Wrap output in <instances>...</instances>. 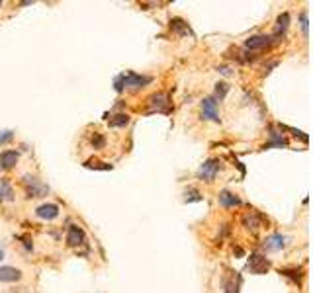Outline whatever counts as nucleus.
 <instances>
[{
    "label": "nucleus",
    "instance_id": "1",
    "mask_svg": "<svg viewBox=\"0 0 313 293\" xmlns=\"http://www.w3.org/2000/svg\"><path fill=\"white\" fill-rule=\"evenodd\" d=\"M219 170H221V161L219 159H208L198 168V178L202 182H213Z\"/></svg>",
    "mask_w": 313,
    "mask_h": 293
},
{
    "label": "nucleus",
    "instance_id": "2",
    "mask_svg": "<svg viewBox=\"0 0 313 293\" xmlns=\"http://www.w3.org/2000/svg\"><path fill=\"white\" fill-rule=\"evenodd\" d=\"M153 82L151 76H145V74H137L133 71L123 74V88H131V90H139V88L147 86Z\"/></svg>",
    "mask_w": 313,
    "mask_h": 293
},
{
    "label": "nucleus",
    "instance_id": "3",
    "mask_svg": "<svg viewBox=\"0 0 313 293\" xmlns=\"http://www.w3.org/2000/svg\"><path fill=\"white\" fill-rule=\"evenodd\" d=\"M147 104H149L151 112H161V114H168L170 112V102H168V94H153L147 98Z\"/></svg>",
    "mask_w": 313,
    "mask_h": 293
},
{
    "label": "nucleus",
    "instance_id": "4",
    "mask_svg": "<svg viewBox=\"0 0 313 293\" xmlns=\"http://www.w3.org/2000/svg\"><path fill=\"white\" fill-rule=\"evenodd\" d=\"M202 117L209 121H219V112H217V102L213 100V96H208L202 100Z\"/></svg>",
    "mask_w": 313,
    "mask_h": 293
},
{
    "label": "nucleus",
    "instance_id": "5",
    "mask_svg": "<svg viewBox=\"0 0 313 293\" xmlns=\"http://www.w3.org/2000/svg\"><path fill=\"white\" fill-rule=\"evenodd\" d=\"M86 242V234L84 231L78 227V225H71L69 227V233H67V245L71 249H76V247H82Z\"/></svg>",
    "mask_w": 313,
    "mask_h": 293
},
{
    "label": "nucleus",
    "instance_id": "6",
    "mask_svg": "<svg viewBox=\"0 0 313 293\" xmlns=\"http://www.w3.org/2000/svg\"><path fill=\"white\" fill-rule=\"evenodd\" d=\"M24 184H26V191H28V198H41L47 193V188L43 184H39L33 176H24Z\"/></svg>",
    "mask_w": 313,
    "mask_h": 293
},
{
    "label": "nucleus",
    "instance_id": "7",
    "mask_svg": "<svg viewBox=\"0 0 313 293\" xmlns=\"http://www.w3.org/2000/svg\"><path fill=\"white\" fill-rule=\"evenodd\" d=\"M272 37L266 35V33H258V35H251L249 39H245V47L247 49H251V51H256V49H264V47H269L272 41H270Z\"/></svg>",
    "mask_w": 313,
    "mask_h": 293
},
{
    "label": "nucleus",
    "instance_id": "8",
    "mask_svg": "<svg viewBox=\"0 0 313 293\" xmlns=\"http://www.w3.org/2000/svg\"><path fill=\"white\" fill-rule=\"evenodd\" d=\"M35 215H37L39 219H45V221L57 219V217H59V205H55V204L39 205V207L35 209Z\"/></svg>",
    "mask_w": 313,
    "mask_h": 293
},
{
    "label": "nucleus",
    "instance_id": "9",
    "mask_svg": "<svg viewBox=\"0 0 313 293\" xmlns=\"http://www.w3.org/2000/svg\"><path fill=\"white\" fill-rule=\"evenodd\" d=\"M269 268H270V262L264 256H260V254H253V256H251V260H249V270H251L253 274H266Z\"/></svg>",
    "mask_w": 313,
    "mask_h": 293
},
{
    "label": "nucleus",
    "instance_id": "10",
    "mask_svg": "<svg viewBox=\"0 0 313 293\" xmlns=\"http://www.w3.org/2000/svg\"><path fill=\"white\" fill-rule=\"evenodd\" d=\"M20 279H22V270H18L14 266H0V281L14 283Z\"/></svg>",
    "mask_w": 313,
    "mask_h": 293
},
{
    "label": "nucleus",
    "instance_id": "11",
    "mask_svg": "<svg viewBox=\"0 0 313 293\" xmlns=\"http://www.w3.org/2000/svg\"><path fill=\"white\" fill-rule=\"evenodd\" d=\"M286 236L280 233H274V234H270L269 238L264 240V250H269V252H278V250H282L284 247H286Z\"/></svg>",
    "mask_w": 313,
    "mask_h": 293
},
{
    "label": "nucleus",
    "instance_id": "12",
    "mask_svg": "<svg viewBox=\"0 0 313 293\" xmlns=\"http://www.w3.org/2000/svg\"><path fill=\"white\" fill-rule=\"evenodd\" d=\"M217 202H219V205L225 207V209H231V207H239V205H241V198H239L237 193H233V191L223 190V191H219Z\"/></svg>",
    "mask_w": 313,
    "mask_h": 293
},
{
    "label": "nucleus",
    "instance_id": "13",
    "mask_svg": "<svg viewBox=\"0 0 313 293\" xmlns=\"http://www.w3.org/2000/svg\"><path fill=\"white\" fill-rule=\"evenodd\" d=\"M18 159H20V155H18L16 151H2V153H0V168H2V170L14 168Z\"/></svg>",
    "mask_w": 313,
    "mask_h": 293
},
{
    "label": "nucleus",
    "instance_id": "14",
    "mask_svg": "<svg viewBox=\"0 0 313 293\" xmlns=\"http://www.w3.org/2000/svg\"><path fill=\"white\" fill-rule=\"evenodd\" d=\"M262 221H264V217L258 215V213H247V215L243 217V225H245L249 231H258V229L262 227Z\"/></svg>",
    "mask_w": 313,
    "mask_h": 293
},
{
    "label": "nucleus",
    "instance_id": "15",
    "mask_svg": "<svg viewBox=\"0 0 313 293\" xmlns=\"http://www.w3.org/2000/svg\"><path fill=\"white\" fill-rule=\"evenodd\" d=\"M14 200V190L6 178L0 180V202H12Z\"/></svg>",
    "mask_w": 313,
    "mask_h": 293
},
{
    "label": "nucleus",
    "instance_id": "16",
    "mask_svg": "<svg viewBox=\"0 0 313 293\" xmlns=\"http://www.w3.org/2000/svg\"><path fill=\"white\" fill-rule=\"evenodd\" d=\"M288 24H290V14H288V12H284V14L278 16L276 26H274V37H280V35H284V31L288 29Z\"/></svg>",
    "mask_w": 313,
    "mask_h": 293
},
{
    "label": "nucleus",
    "instance_id": "17",
    "mask_svg": "<svg viewBox=\"0 0 313 293\" xmlns=\"http://www.w3.org/2000/svg\"><path fill=\"white\" fill-rule=\"evenodd\" d=\"M170 28L174 29V31H178L180 35H192L188 24H186L184 20H180V18H172V20H170Z\"/></svg>",
    "mask_w": 313,
    "mask_h": 293
},
{
    "label": "nucleus",
    "instance_id": "18",
    "mask_svg": "<svg viewBox=\"0 0 313 293\" xmlns=\"http://www.w3.org/2000/svg\"><path fill=\"white\" fill-rule=\"evenodd\" d=\"M270 137H272V141L264 143V145H262V149H272V146H288V141L284 139L282 135H278V133L274 131V129H270Z\"/></svg>",
    "mask_w": 313,
    "mask_h": 293
},
{
    "label": "nucleus",
    "instance_id": "19",
    "mask_svg": "<svg viewBox=\"0 0 313 293\" xmlns=\"http://www.w3.org/2000/svg\"><path fill=\"white\" fill-rule=\"evenodd\" d=\"M129 123V116L127 114H116L110 119V127H125Z\"/></svg>",
    "mask_w": 313,
    "mask_h": 293
},
{
    "label": "nucleus",
    "instance_id": "20",
    "mask_svg": "<svg viewBox=\"0 0 313 293\" xmlns=\"http://www.w3.org/2000/svg\"><path fill=\"white\" fill-rule=\"evenodd\" d=\"M280 274H282V276H286V278H292L294 281H298V279L303 276L299 268H282V270H280Z\"/></svg>",
    "mask_w": 313,
    "mask_h": 293
},
{
    "label": "nucleus",
    "instance_id": "21",
    "mask_svg": "<svg viewBox=\"0 0 313 293\" xmlns=\"http://www.w3.org/2000/svg\"><path fill=\"white\" fill-rule=\"evenodd\" d=\"M227 90H229V86H227L225 82H217V84H215V96H213V100H215V102H217V100L221 102L225 96H227Z\"/></svg>",
    "mask_w": 313,
    "mask_h": 293
},
{
    "label": "nucleus",
    "instance_id": "22",
    "mask_svg": "<svg viewBox=\"0 0 313 293\" xmlns=\"http://www.w3.org/2000/svg\"><path fill=\"white\" fill-rule=\"evenodd\" d=\"M92 146L96 149V151H100V149H104L106 146V137L102 135V133H94V137H92Z\"/></svg>",
    "mask_w": 313,
    "mask_h": 293
},
{
    "label": "nucleus",
    "instance_id": "23",
    "mask_svg": "<svg viewBox=\"0 0 313 293\" xmlns=\"http://www.w3.org/2000/svg\"><path fill=\"white\" fill-rule=\"evenodd\" d=\"M202 200V196H200V191L196 190V188H188L186 190V202L190 204V202H200Z\"/></svg>",
    "mask_w": 313,
    "mask_h": 293
},
{
    "label": "nucleus",
    "instance_id": "24",
    "mask_svg": "<svg viewBox=\"0 0 313 293\" xmlns=\"http://www.w3.org/2000/svg\"><path fill=\"white\" fill-rule=\"evenodd\" d=\"M84 166H88V168H102V170H112V164H106V162H92L88 161Z\"/></svg>",
    "mask_w": 313,
    "mask_h": 293
},
{
    "label": "nucleus",
    "instance_id": "25",
    "mask_svg": "<svg viewBox=\"0 0 313 293\" xmlns=\"http://www.w3.org/2000/svg\"><path fill=\"white\" fill-rule=\"evenodd\" d=\"M14 139V131H0V145H6Z\"/></svg>",
    "mask_w": 313,
    "mask_h": 293
},
{
    "label": "nucleus",
    "instance_id": "26",
    "mask_svg": "<svg viewBox=\"0 0 313 293\" xmlns=\"http://www.w3.org/2000/svg\"><path fill=\"white\" fill-rule=\"evenodd\" d=\"M299 20H301V29H303V33L307 35V29H309V22H307V12H305V10L301 12Z\"/></svg>",
    "mask_w": 313,
    "mask_h": 293
},
{
    "label": "nucleus",
    "instance_id": "27",
    "mask_svg": "<svg viewBox=\"0 0 313 293\" xmlns=\"http://www.w3.org/2000/svg\"><path fill=\"white\" fill-rule=\"evenodd\" d=\"M116 90H118V92L123 90V74H119L118 78H116Z\"/></svg>",
    "mask_w": 313,
    "mask_h": 293
},
{
    "label": "nucleus",
    "instance_id": "28",
    "mask_svg": "<svg viewBox=\"0 0 313 293\" xmlns=\"http://www.w3.org/2000/svg\"><path fill=\"white\" fill-rule=\"evenodd\" d=\"M2 258H4V252H2V250H0V260H2Z\"/></svg>",
    "mask_w": 313,
    "mask_h": 293
},
{
    "label": "nucleus",
    "instance_id": "29",
    "mask_svg": "<svg viewBox=\"0 0 313 293\" xmlns=\"http://www.w3.org/2000/svg\"><path fill=\"white\" fill-rule=\"evenodd\" d=\"M0 6H2V2H0Z\"/></svg>",
    "mask_w": 313,
    "mask_h": 293
}]
</instances>
